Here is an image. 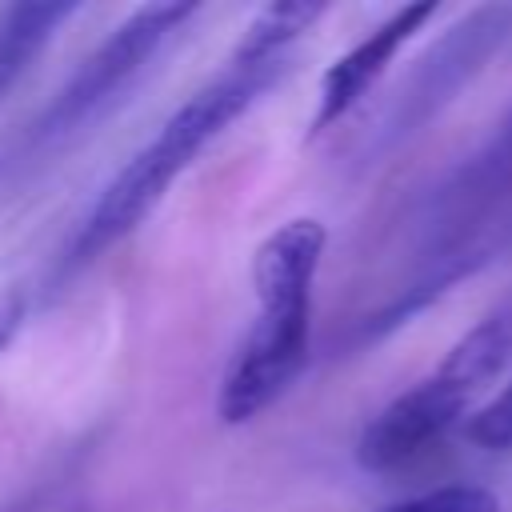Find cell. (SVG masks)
<instances>
[{
    "mask_svg": "<svg viewBox=\"0 0 512 512\" xmlns=\"http://www.w3.org/2000/svg\"><path fill=\"white\" fill-rule=\"evenodd\" d=\"M500 256H512V200L500 208V212H492L484 224H480V232L468 240V244H460L452 256H444L440 264H432V268H420L380 312H372V320H368V328H364V336H380V332H392V328H400L412 312H420V308H428L440 292H448L452 284H460V280H468V276H476L480 268H488L492 260H500Z\"/></svg>",
    "mask_w": 512,
    "mask_h": 512,
    "instance_id": "obj_8",
    "label": "cell"
},
{
    "mask_svg": "<svg viewBox=\"0 0 512 512\" xmlns=\"http://www.w3.org/2000/svg\"><path fill=\"white\" fill-rule=\"evenodd\" d=\"M440 12V4L424 0V4H408V8H396L384 24H376L364 40H356L344 56H336L328 64V72L320 76V96H316V112H312V124H308V136H320L328 132L332 124H340L368 92L372 84L388 72V64L400 56V48Z\"/></svg>",
    "mask_w": 512,
    "mask_h": 512,
    "instance_id": "obj_7",
    "label": "cell"
},
{
    "mask_svg": "<svg viewBox=\"0 0 512 512\" xmlns=\"http://www.w3.org/2000/svg\"><path fill=\"white\" fill-rule=\"evenodd\" d=\"M512 200V108L492 124V132L468 152L440 188H432L420 220V268L440 264L460 244H468L480 224ZM416 268V272H420Z\"/></svg>",
    "mask_w": 512,
    "mask_h": 512,
    "instance_id": "obj_6",
    "label": "cell"
},
{
    "mask_svg": "<svg viewBox=\"0 0 512 512\" xmlns=\"http://www.w3.org/2000/svg\"><path fill=\"white\" fill-rule=\"evenodd\" d=\"M512 36V4H480L464 12L448 32H440L396 84L384 120L376 128V148H392L404 136L420 132L444 104L456 100L460 88L508 44Z\"/></svg>",
    "mask_w": 512,
    "mask_h": 512,
    "instance_id": "obj_5",
    "label": "cell"
},
{
    "mask_svg": "<svg viewBox=\"0 0 512 512\" xmlns=\"http://www.w3.org/2000/svg\"><path fill=\"white\" fill-rule=\"evenodd\" d=\"M328 12V4L320 0H276V4H264L240 32L236 40V56H248V60H288L292 44Z\"/></svg>",
    "mask_w": 512,
    "mask_h": 512,
    "instance_id": "obj_10",
    "label": "cell"
},
{
    "mask_svg": "<svg viewBox=\"0 0 512 512\" xmlns=\"http://www.w3.org/2000/svg\"><path fill=\"white\" fill-rule=\"evenodd\" d=\"M464 436L476 448H512V380L504 384V392L488 404H480L468 420H464Z\"/></svg>",
    "mask_w": 512,
    "mask_h": 512,
    "instance_id": "obj_12",
    "label": "cell"
},
{
    "mask_svg": "<svg viewBox=\"0 0 512 512\" xmlns=\"http://www.w3.org/2000/svg\"><path fill=\"white\" fill-rule=\"evenodd\" d=\"M388 512H500V500L480 484H444L412 500H400Z\"/></svg>",
    "mask_w": 512,
    "mask_h": 512,
    "instance_id": "obj_11",
    "label": "cell"
},
{
    "mask_svg": "<svg viewBox=\"0 0 512 512\" xmlns=\"http://www.w3.org/2000/svg\"><path fill=\"white\" fill-rule=\"evenodd\" d=\"M192 16H196V4H168V0L132 8L72 68V76L52 92V100L28 124V136H24L28 152L56 148L60 140L76 136L92 116H100L112 100H120V92L140 76V68L152 60V52Z\"/></svg>",
    "mask_w": 512,
    "mask_h": 512,
    "instance_id": "obj_4",
    "label": "cell"
},
{
    "mask_svg": "<svg viewBox=\"0 0 512 512\" xmlns=\"http://www.w3.org/2000/svg\"><path fill=\"white\" fill-rule=\"evenodd\" d=\"M288 72V60H248L228 52V64L200 84L164 124L160 132L104 184L100 200L80 220L64 268H84L96 256H104L112 244H120L128 232H136L148 212L168 196L176 176L232 124L240 120L280 76Z\"/></svg>",
    "mask_w": 512,
    "mask_h": 512,
    "instance_id": "obj_1",
    "label": "cell"
},
{
    "mask_svg": "<svg viewBox=\"0 0 512 512\" xmlns=\"http://www.w3.org/2000/svg\"><path fill=\"white\" fill-rule=\"evenodd\" d=\"M512 364V288L448 348L432 376L380 408L356 440L360 468L376 476L404 472L444 444L468 408Z\"/></svg>",
    "mask_w": 512,
    "mask_h": 512,
    "instance_id": "obj_3",
    "label": "cell"
},
{
    "mask_svg": "<svg viewBox=\"0 0 512 512\" xmlns=\"http://www.w3.org/2000/svg\"><path fill=\"white\" fill-rule=\"evenodd\" d=\"M76 12L60 0H20L0 8V100L24 80L36 56L48 48L52 32Z\"/></svg>",
    "mask_w": 512,
    "mask_h": 512,
    "instance_id": "obj_9",
    "label": "cell"
},
{
    "mask_svg": "<svg viewBox=\"0 0 512 512\" xmlns=\"http://www.w3.org/2000/svg\"><path fill=\"white\" fill-rule=\"evenodd\" d=\"M324 248L328 228L316 216H292L252 252V292L260 308L220 380L216 412L224 424L256 420L304 372L312 340V284Z\"/></svg>",
    "mask_w": 512,
    "mask_h": 512,
    "instance_id": "obj_2",
    "label": "cell"
},
{
    "mask_svg": "<svg viewBox=\"0 0 512 512\" xmlns=\"http://www.w3.org/2000/svg\"><path fill=\"white\" fill-rule=\"evenodd\" d=\"M24 308H28V304H24V292L12 288V292L0 296V352H4V348L12 344V336L20 332V324H24Z\"/></svg>",
    "mask_w": 512,
    "mask_h": 512,
    "instance_id": "obj_13",
    "label": "cell"
}]
</instances>
